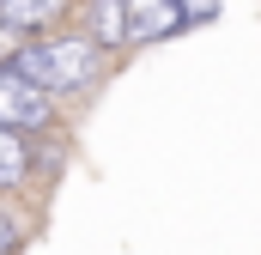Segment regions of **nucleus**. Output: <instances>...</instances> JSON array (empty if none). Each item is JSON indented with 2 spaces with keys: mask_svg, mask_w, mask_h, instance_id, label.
<instances>
[{
  "mask_svg": "<svg viewBox=\"0 0 261 255\" xmlns=\"http://www.w3.org/2000/svg\"><path fill=\"white\" fill-rule=\"evenodd\" d=\"M12 73H24L31 85H43L49 97H73V91H91L103 73H110V49H97L85 31H43V37H24L12 43L6 55Z\"/></svg>",
  "mask_w": 261,
  "mask_h": 255,
  "instance_id": "obj_1",
  "label": "nucleus"
},
{
  "mask_svg": "<svg viewBox=\"0 0 261 255\" xmlns=\"http://www.w3.org/2000/svg\"><path fill=\"white\" fill-rule=\"evenodd\" d=\"M55 116L61 110H55V97L43 85H31L24 73H12L0 61V128H12V134H49Z\"/></svg>",
  "mask_w": 261,
  "mask_h": 255,
  "instance_id": "obj_2",
  "label": "nucleus"
},
{
  "mask_svg": "<svg viewBox=\"0 0 261 255\" xmlns=\"http://www.w3.org/2000/svg\"><path fill=\"white\" fill-rule=\"evenodd\" d=\"M128 6V43L146 49V43H164V37H182V0H122Z\"/></svg>",
  "mask_w": 261,
  "mask_h": 255,
  "instance_id": "obj_3",
  "label": "nucleus"
},
{
  "mask_svg": "<svg viewBox=\"0 0 261 255\" xmlns=\"http://www.w3.org/2000/svg\"><path fill=\"white\" fill-rule=\"evenodd\" d=\"M67 12H73V0H0V24L24 43V37H43V31H55Z\"/></svg>",
  "mask_w": 261,
  "mask_h": 255,
  "instance_id": "obj_4",
  "label": "nucleus"
},
{
  "mask_svg": "<svg viewBox=\"0 0 261 255\" xmlns=\"http://www.w3.org/2000/svg\"><path fill=\"white\" fill-rule=\"evenodd\" d=\"M79 31H85L97 49H110V55L134 49V43H128V6H122V0H85V12H79Z\"/></svg>",
  "mask_w": 261,
  "mask_h": 255,
  "instance_id": "obj_5",
  "label": "nucleus"
},
{
  "mask_svg": "<svg viewBox=\"0 0 261 255\" xmlns=\"http://www.w3.org/2000/svg\"><path fill=\"white\" fill-rule=\"evenodd\" d=\"M31 176H37V152H31V134H12V128H0V189H31Z\"/></svg>",
  "mask_w": 261,
  "mask_h": 255,
  "instance_id": "obj_6",
  "label": "nucleus"
},
{
  "mask_svg": "<svg viewBox=\"0 0 261 255\" xmlns=\"http://www.w3.org/2000/svg\"><path fill=\"white\" fill-rule=\"evenodd\" d=\"M219 18V0H182V24L195 31V24H213Z\"/></svg>",
  "mask_w": 261,
  "mask_h": 255,
  "instance_id": "obj_7",
  "label": "nucleus"
},
{
  "mask_svg": "<svg viewBox=\"0 0 261 255\" xmlns=\"http://www.w3.org/2000/svg\"><path fill=\"white\" fill-rule=\"evenodd\" d=\"M0 255H18V225L0 213Z\"/></svg>",
  "mask_w": 261,
  "mask_h": 255,
  "instance_id": "obj_8",
  "label": "nucleus"
},
{
  "mask_svg": "<svg viewBox=\"0 0 261 255\" xmlns=\"http://www.w3.org/2000/svg\"><path fill=\"white\" fill-rule=\"evenodd\" d=\"M12 43H18V37H12V31H6V24H0V61H6V55H12Z\"/></svg>",
  "mask_w": 261,
  "mask_h": 255,
  "instance_id": "obj_9",
  "label": "nucleus"
}]
</instances>
